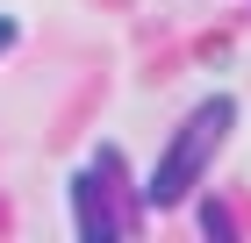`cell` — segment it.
<instances>
[{
  "mask_svg": "<svg viewBox=\"0 0 251 243\" xmlns=\"http://www.w3.org/2000/svg\"><path fill=\"white\" fill-rule=\"evenodd\" d=\"M230 129H237V93H208V100H194L187 122H179V129L165 136V150L151 157L144 200H151V207H179L194 186H201V179H208V165L223 157Z\"/></svg>",
  "mask_w": 251,
  "mask_h": 243,
  "instance_id": "obj_1",
  "label": "cell"
},
{
  "mask_svg": "<svg viewBox=\"0 0 251 243\" xmlns=\"http://www.w3.org/2000/svg\"><path fill=\"white\" fill-rule=\"evenodd\" d=\"M72 222H79V236H108V207H100V165H86V172H72Z\"/></svg>",
  "mask_w": 251,
  "mask_h": 243,
  "instance_id": "obj_2",
  "label": "cell"
},
{
  "mask_svg": "<svg viewBox=\"0 0 251 243\" xmlns=\"http://www.w3.org/2000/svg\"><path fill=\"white\" fill-rule=\"evenodd\" d=\"M15 36H22V22H15V15H0V50H15Z\"/></svg>",
  "mask_w": 251,
  "mask_h": 243,
  "instance_id": "obj_3",
  "label": "cell"
}]
</instances>
